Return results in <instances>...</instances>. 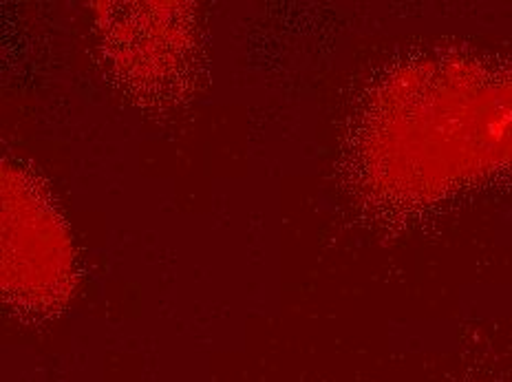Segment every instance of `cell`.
<instances>
[{"mask_svg": "<svg viewBox=\"0 0 512 382\" xmlns=\"http://www.w3.org/2000/svg\"><path fill=\"white\" fill-rule=\"evenodd\" d=\"M356 155L367 193L404 210L512 171V69L455 53L404 62L373 89Z\"/></svg>", "mask_w": 512, "mask_h": 382, "instance_id": "6da1fadb", "label": "cell"}, {"mask_svg": "<svg viewBox=\"0 0 512 382\" xmlns=\"http://www.w3.org/2000/svg\"><path fill=\"white\" fill-rule=\"evenodd\" d=\"M0 283L18 310L47 314L76 290V250L60 212L23 168L0 171Z\"/></svg>", "mask_w": 512, "mask_h": 382, "instance_id": "7a4b0ae2", "label": "cell"}, {"mask_svg": "<svg viewBox=\"0 0 512 382\" xmlns=\"http://www.w3.org/2000/svg\"><path fill=\"white\" fill-rule=\"evenodd\" d=\"M95 27L106 60L128 87L166 93L195 51V14L186 3H98Z\"/></svg>", "mask_w": 512, "mask_h": 382, "instance_id": "3957f363", "label": "cell"}]
</instances>
